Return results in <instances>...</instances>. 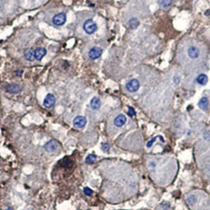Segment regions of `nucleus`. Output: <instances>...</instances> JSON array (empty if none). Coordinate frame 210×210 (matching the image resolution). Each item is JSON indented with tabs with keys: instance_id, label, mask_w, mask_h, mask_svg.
<instances>
[{
	"instance_id": "1",
	"label": "nucleus",
	"mask_w": 210,
	"mask_h": 210,
	"mask_svg": "<svg viewBox=\"0 0 210 210\" xmlns=\"http://www.w3.org/2000/svg\"><path fill=\"white\" fill-rule=\"evenodd\" d=\"M83 29L87 34H94V33L97 30V24L94 23V20L89 19L84 23Z\"/></svg>"
},
{
	"instance_id": "2",
	"label": "nucleus",
	"mask_w": 210,
	"mask_h": 210,
	"mask_svg": "<svg viewBox=\"0 0 210 210\" xmlns=\"http://www.w3.org/2000/svg\"><path fill=\"white\" fill-rule=\"evenodd\" d=\"M126 88L128 91L130 93H135L140 88V84H139V81L137 79H131L130 80L126 85Z\"/></svg>"
},
{
	"instance_id": "3",
	"label": "nucleus",
	"mask_w": 210,
	"mask_h": 210,
	"mask_svg": "<svg viewBox=\"0 0 210 210\" xmlns=\"http://www.w3.org/2000/svg\"><path fill=\"white\" fill-rule=\"evenodd\" d=\"M87 125V118L84 116H77L73 120V126L77 128H84Z\"/></svg>"
},
{
	"instance_id": "4",
	"label": "nucleus",
	"mask_w": 210,
	"mask_h": 210,
	"mask_svg": "<svg viewBox=\"0 0 210 210\" xmlns=\"http://www.w3.org/2000/svg\"><path fill=\"white\" fill-rule=\"evenodd\" d=\"M43 104L46 108L54 107V105L56 104V97L52 94H48L45 97V98H44Z\"/></svg>"
},
{
	"instance_id": "5",
	"label": "nucleus",
	"mask_w": 210,
	"mask_h": 210,
	"mask_svg": "<svg viewBox=\"0 0 210 210\" xmlns=\"http://www.w3.org/2000/svg\"><path fill=\"white\" fill-rule=\"evenodd\" d=\"M66 21V14L65 13H60L56 15L53 18V23L55 25H57V27H60V25H63Z\"/></svg>"
},
{
	"instance_id": "6",
	"label": "nucleus",
	"mask_w": 210,
	"mask_h": 210,
	"mask_svg": "<svg viewBox=\"0 0 210 210\" xmlns=\"http://www.w3.org/2000/svg\"><path fill=\"white\" fill-rule=\"evenodd\" d=\"M58 146H60V144H58V142L57 140L52 139L44 145V149H45L47 152H55V151L58 148Z\"/></svg>"
},
{
	"instance_id": "7",
	"label": "nucleus",
	"mask_w": 210,
	"mask_h": 210,
	"mask_svg": "<svg viewBox=\"0 0 210 210\" xmlns=\"http://www.w3.org/2000/svg\"><path fill=\"white\" fill-rule=\"evenodd\" d=\"M102 49L98 47H94L89 51V57L91 60H97L101 57L102 55Z\"/></svg>"
},
{
	"instance_id": "8",
	"label": "nucleus",
	"mask_w": 210,
	"mask_h": 210,
	"mask_svg": "<svg viewBox=\"0 0 210 210\" xmlns=\"http://www.w3.org/2000/svg\"><path fill=\"white\" fill-rule=\"evenodd\" d=\"M5 91L9 94H18L21 91V88L18 84H9L5 87Z\"/></svg>"
},
{
	"instance_id": "9",
	"label": "nucleus",
	"mask_w": 210,
	"mask_h": 210,
	"mask_svg": "<svg viewBox=\"0 0 210 210\" xmlns=\"http://www.w3.org/2000/svg\"><path fill=\"white\" fill-rule=\"evenodd\" d=\"M126 123H127V117L125 116L124 114H120V115H118L115 119H114V125L118 127H123Z\"/></svg>"
},
{
	"instance_id": "10",
	"label": "nucleus",
	"mask_w": 210,
	"mask_h": 210,
	"mask_svg": "<svg viewBox=\"0 0 210 210\" xmlns=\"http://www.w3.org/2000/svg\"><path fill=\"white\" fill-rule=\"evenodd\" d=\"M46 54H47V50L45 49V48H42V47L37 48V49L34 51L35 60H41L42 58L46 56Z\"/></svg>"
},
{
	"instance_id": "11",
	"label": "nucleus",
	"mask_w": 210,
	"mask_h": 210,
	"mask_svg": "<svg viewBox=\"0 0 210 210\" xmlns=\"http://www.w3.org/2000/svg\"><path fill=\"white\" fill-rule=\"evenodd\" d=\"M188 56H189L191 58H197L198 56H200V51L197 47L195 46H191L189 49H188Z\"/></svg>"
},
{
	"instance_id": "12",
	"label": "nucleus",
	"mask_w": 210,
	"mask_h": 210,
	"mask_svg": "<svg viewBox=\"0 0 210 210\" xmlns=\"http://www.w3.org/2000/svg\"><path fill=\"white\" fill-rule=\"evenodd\" d=\"M24 56L25 57V60H28V61H33L35 60V57H34V51H33L32 49H27L24 51Z\"/></svg>"
},
{
	"instance_id": "13",
	"label": "nucleus",
	"mask_w": 210,
	"mask_h": 210,
	"mask_svg": "<svg viewBox=\"0 0 210 210\" xmlns=\"http://www.w3.org/2000/svg\"><path fill=\"white\" fill-rule=\"evenodd\" d=\"M100 105H101L100 99H99L98 97H93V99L91 100V108L94 109V110H97V109H99V107H100Z\"/></svg>"
},
{
	"instance_id": "14",
	"label": "nucleus",
	"mask_w": 210,
	"mask_h": 210,
	"mask_svg": "<svg viewBox=\"0 0 210 210\" xmlns=\"http://www.w3.org/2000/svg\"><path fill=\"white\" fill-rule=\"evenodd\" d=\"M208 104H209V102H208V99L207 97H202L200 102H198V106L202 109V110H206L208 108Z\"/></svg>"
},
{
	"instance_id": "15",
	"label": "nucleus",
	"mask_w": 210,
	"mask_h": 210,
	"mask_svg": "<svg viewBox=\"0 0 210 210\" xmlns=\"http://www.w3.org/2000/svg\"><path fill=\"white\" fill-rule=\"evenodd\" d=\"M207 81H208V78H207V76H206L205 74L198 75L197 78V82L200 85H205L206 83H207Z\"/></svg>"
},
{
	"instance_id": "16",
	"label": "nucleus",
	"mask_w": 210,
	"mask_h": 210,
	"mask_svg": "<svg viewBox=\"0 0 210 210\" xmlns=\"http://www.w3.org/2000/svg\"><path fill=\"white\" fill-rule=\"evenodd\" d=\"M128 25H130V27L131 29H135L136 27L139 25V21L137 19H135V18H133V19H131L130 20V23H128Z\"/></svg>"
},
{
	"instance_id": "17",
	"label": "nucleus",
	"mask_w": 210,
	"mask_h": 210,
	"mask_svg": "<svg viewBox=\"0 0 210 210\" xmlns=\"http://www.w3.org/2000/svg\"><path fill=\"white\" fill-rule=\"evenodd\" d=\"M97 157L95 156V155L91 154L86 158V163L89 164H94L95 161H97Z\"/></svg>"
},
{
	"instance_id": "18",
	"label": "nucleus",
	"mask_w": 210,
	"mask_h": 210,
	"mask_svg": "<svg viewBox=\"0 0 210 210\" xmlns=\"http://www.w3.org/2000/svg\"><path fill=\"white\" fill-rule=\"evenodd\" d=\"M172 0H160V6L161 8H168L171 5Z\"/></svg>"
},
{
	"instance_id": "19",
	"label": "nucleus",
	"mask_w": 210,
	"mask_h": 210,
	"mask_svg": "<svg viewBox=\"0 0 210 210\" xmlns=\"http://www.w3.org/2000/svg\"><path fill=\"white\" fill-rule=\"evenodd\" d=\"M196 197L195 196H190L189 197L187 198V202L189 203L190 205H193L194 203H196Z\"/></svg>"
},
{
	"instance_id": "20",
	"label": "nucleus",
	"mask_w": 210,
	"mask_h": 210,
	"mask_svg": "<svg viewBox=\"0 0 210 210\" xmlns=\"http://www.w3.org/2000/svg\"><path fill=\"white\" fill-rule=\"evenodd\" d=\"M101 149H102L103 152L107 153V152H109L110 145L108 144V143H102V144H101Z\"/></svg>"
},
{
	"instance_id": "21",
	"label": "nucleus",
	"mask_w": 210,
	"mask_h": 210,
	"mask_svg": "<svg viewBox=\"0 0 210 210\" xmlns=\"http://www.w3.org/2000/svg\"><path fill=\"white\" fill-rule=\"evenodd\" d=\"M93 190L91 189H90V188H88V187H86V188H84V194L86 195V196H91V195H93Z\"/></svg>"
},
{
	"instance_id": "22",
	"label": "nucleus",
	"mask_w": 210,
	"mask_h": 210,
	"mask_svg": "<svg viewBox=\"0 0 210 210\" xmlns=\"http://www.w3.org/2000/svg\"><path fill=\"white\" fill-rule=\"evenodd\" d=\"M127 114H128V116H130V117H133L135 116V111H134V109L132 108V107H128V111H127Z\"/></svg>"
},
{
	"instance_id": "23",
	"label": "nucleus",
	"mask_w": 210,
	"mask_h": 210,
	"mask_svg": "<svg viewBox=\"0 0 210 210\" xmlns=\"http://www.w3.org/2000/svg\"><path fill=\"white\" fill-rule=\"evenodd\" d=\"M156 140H157V137H154V138L151 139L150 141H149L148 143H147V147H148V148H150V147H152V145L154 144V142L156 141Z\"/></svg>"
},
{
	"instance_id": "24",
	"label": "nucleus",
	"mask_w": 210,
	"mask_h": 210,
	"mask_svg": "<svg viewBox=\"0 0 210 210\" xmlns=\"http://www.w3.org/2000/svg\"><path fill=\"white\" fill-rule=\"evenodd\" d=\"M23 70H17L16 72H15V74H16V76H18V77H21V75H23Z\"/></svg>"
},
{
	"instance_id": "25",
	"label": "nucleus",
	"mask_w": 210,
	"mask_h": 210,
	"mask_svg": "<svg viewBox=\"0 0 210 210\" xmlns=\"http://www.w3.org/2000/svg\"><path fill=\"white\" fill-rule=\"evenodd\" d=\"M204 137H205L206 139H208V140L210 139V130L204 132Z\"/></svg>"
}]
</instances>
